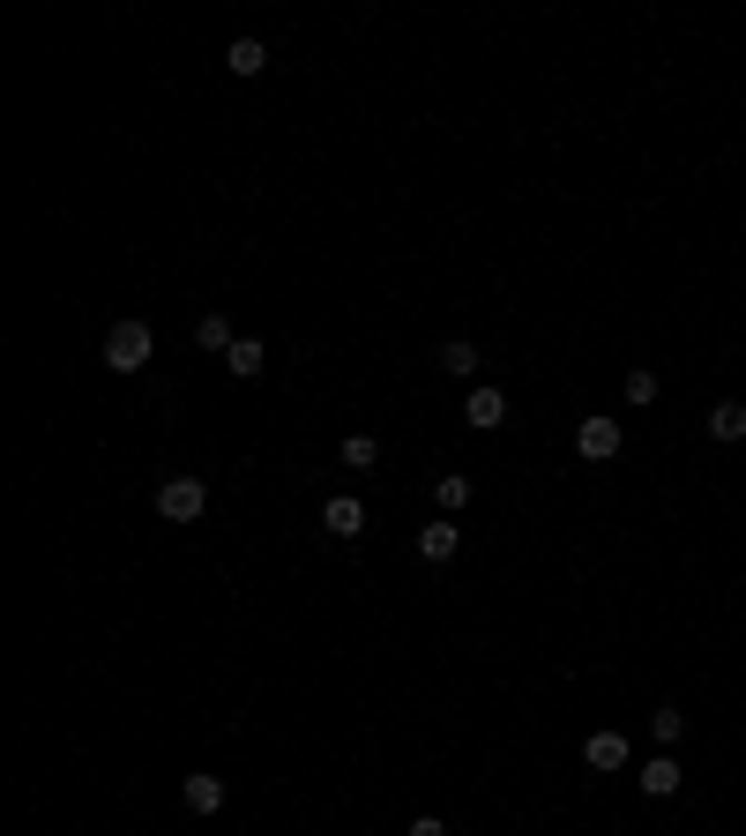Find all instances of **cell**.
Returning <instances> with one entry per match:
<instances>
[{
	"label": "cell",
	"mask_w": 746,
	"mask_h": 836,
	"mask_svg": "<svg viewBox=\"0 0 746 836\" xmlns=\"http://www.w3.org/2000/svg\"><path fill=\"white\" fill-rule=\"evenodd\" d=\"M463 418H471L478 434H493V426H508V396H500V389H471V404H463Z\"/></svg>",
	"instance_id": "7"
},
{
	"label": "cell",
	"mask_w": 746,
	"mask_h": 836,
	"mask_svg": "<svg viewBox=\"0 0 746 836\" xmlns=\"http://www.w3.org/2000/svg\"><path fill=\"white\" fill-rule=\"evenodd\" d=\"M149 351H157L149 321H112V329H105V367H112V373H143Z\"/></svg>",
	"instance_id": "1"
},
{
	"label": "cell",
	"mask_w": 746,
	"mask_h": 836,
	"mask_svg": "<svg viewBox=\"0 0 746 836\" xmlns=\"http://www.w3.org/2000/svg\"><path fill=\"white\" fill-rule=\"evenodd\" d=\"M322 531H328V538H359V531H366V500L336 493V500L322 508Z\"/></svg>",
	"instance_id": "4"
},
{
	"label": "cell",
	"mask_w": 746,
	"mask_h": 836,
	"mask_svg": "<svg viewBox=\"0 0 746 836\" xmlns=\"http://www.w3.org/2000/svg\"><path fill=\"white\" fill-rule=\"evenodd\" d=\"M575 448H582V464H612V456H620V418H582V426H575Z\"/></svg>",
	"instance_id": "3"
},
{
	"label": "cell",
	"mask_w": 746,
	"mask_h": 836,
	"mask_svg": "<svg viewBox=\"0 0 746 836\" xmlns=\"http://www.w3.org/2000/svg\"><path fill=\"white\" fill-rule=\"evenodd\" d=\"M195 344H202V351H232L239 337H232V321H224V314H202V321H195Z\"/></svg>",
	"instance_id": "16"
},
{
	"label": "cell",
	"mask_w": 746,
	"mask_h": 836,
	"mask_svg": "<svg viewBox=\"0 0 746 836\" xmlns=\"http://www.w3.org/2000/svg\"><path fill=\"white\" fill-rule=\"evenodd\" d=\"M455 545H463V531H455V516H433L419 531V553L425 561H455Z\"/></svg>",
	"instance_id": "5"
},
{
	"label": "cell",
	"mask_w": 746,
	"mask_h": 836,
	"mask_svg": "<svg viewBox=\"0 0 746 836\" xmlns=\"http://www.w3.org/2000/svg\"><path fill=\"white\" fill-rule=\"evenodd\" d=\"M433 508H441V516H463V508H471V478H433Z\"/></svg>",
	"instance_id": "13"
},
{
	"label": "cell",
	"mask_w": 746,
	"mask_h": 836,
	"mask_svg": "<svg viewBox=\"0 0 746 836\" xmlns=\"http://www.w3.org/2000/svg\"><path fill=\"white\" fill-rule=\"evenodd\" d=\"M411 836H448V822H441V814H419V822H411Z\"/></svg>",
	"instance_id": "19"
},
{
	"label": "cell",
	"mask_w": 746,
	"mask_h": 836,
	"mask_svg": "<svg viewBox=\"0 0 746 836\" xmlns=\"http://www.w3.org/2000/svg\"><path fill=\"white\" fill-rule=\"evenodd\" d=\"M224 367H232V373H239V381H254V373H262V367H269V351H262V344H254V337H239V344H232V351H224Z\"/></svg>",
	"instance_id": "12"
},
{
	"label": "cell",
	"mask_w": 746,
	"mask_h": 836,
	"mask_svg": "<svg viewBox=\"0 0 746 836\" xmlns=\"http://www.w3.org/2000/svg\"><path fill=\"white\" fill-rule=\"evenodd\" d=\"M679 785H687V769L671 762V755H649V762H642V791H649V799H671Z\"/></svg>",
	"instance_id": "8"
},
{
	"label": "cell",
	"mask_w": 746,
	"mask_h": 836,
	"mask_svg": "<svg viewBox=\"0 0 746 836\" xmlns=\"http://www.w3.org/2000/svg\"><path fill=\"white\" fill-rule=\"evenodd\" d=\"M582 762L612 777V769H627V739L620 732H590V739H582Z\"/></svg>",
	"instance_id": "6"
},
{
	"label": "cell",
	"mask_w": 746,
	"mask_h": 836,
	"mask_svg": "<svg viewBox=\"0 0 746 836\" xmlns=\"http://www.w3.org/2000/svg\"><path fill=\"white\" fill-rule=\"evenodd\" d=\"M179 791H187V807L195 814H224V777H209V769H195Z\"/></svg>",
	"instance_id": "9"
},
{
	"label": "cell",
	"mask_w": 746,
	"mask_h": 836,
	"mask_svg": "<svg viewBox=\"0 0 746 836\" xmlns=\"http://www.w3.org/2000/svg\"><path fill=\"white\" fill-rule=\"evenodd\" d=\"M709 434H717V441H746V404L739 396H724L717 411H709Z\"/></svg>",
	"instance_id": "11"
},
{
	"label": "cell",
	"mask_w": 746,
	"mask_h": 836,
	"mask_svg": "<svg viewBox=\"0 0 746 836\" xmlns=\"http://www.w3.org/2000/svg\"><path fill=\"white\" fill-rule=\"evenodd\" d=\"M649 732H657V739H665V747H671V739L687 732V717H679V710H657V717H649Z\"/></svg>",
	"instance_id": "18"
},
{
	"label": "cell",
	"mask_w": 746,
	"mask_h": 836,
	"mask_svg": "<svg viewBox=\"0 0 746 836\" xmlns=\"http://www.w3.org/2000/svg\"><path fill=\"white\" fill-rule=\"evenodd\" d=\"M478 367H485V359H478V344H463V337H455V344H441V373H455V381H471Z\"/></svg>",
	"instance_id": "14"
},
{
	"label": "cell",
	"mask_w": 746,
	"mask_h": 836,
	"mask_svg": "<svg viewBox=\"0 0 746 836\" xmlns=\"http://www.w3.org/2000/svg\"><path fill=\"white\" fill-rule=\"evenodd\" d=\"M202 508H209V486H202V478H165V486H157V516L165 523H195Z\"/></svg>",
	"instance_id": "2"
},
{
	"label": "cell",
	"mask_w": 746,
	"mask_h": 836,
	"mask_svg": "<svg viewBox=\"0 0 746 836\" xmlns=\"http://www.w3.org/2000/svg\"><path fill=\"white\" fill-rule=\"evenodd\" d=\"M224 68H232V75H262V68H269V46H262V38H232Z\"/></svg>",
	"instance_id": "10"
},
{
	"label": "cell",
	"mask_w": 746,
	"mask_h": 836,
	"mask_svg": "<svg viewBox=\"0 0 746 836\" xmlns=\"http://www.w3.org/2000/svg\"><path fill=\"white\" fill-rule=\"evenodd\" d=\"M344 464L351 470H373V464H381V441H373V434H344Z\"/></svg>",
	"instance_id": "17"
},
{
	"label": "cell",
	"mask_w": 746,
	"mask_h": 836,
	"mask_svg": "<svg viewBox=\"0 0 746 836\" xmlns=\"http://www.w3.org/2000/svg\"><path fill=\"white\" fill-rule=\"evenodd\" d=\"M620 389H627V404H635V411H649V404L665 396V381H657V373H649V367H635V373H627V381H620Z\"/></svg>",
	"instance_id": "15"
}]
</instances>
